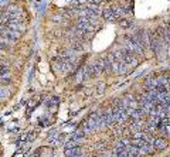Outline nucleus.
<instances>
[{"label": "nucleus", "instance_id": "f03ea898", "mask_svg": "<svg viewBox=\"0 0 170 157\" xmlns=\"http://www.w3.org/2000/svg\"><path fill=\"white\" fill-rule=\"evenodd\" d=\"M103 17H105L107 20H115V19H118V17L115 16V13H113L112 7H111V9H107V10L103 11Z\"/></svg>", "mask_w": 170, "mask_h": 157}, {"label": "nucleus", "instance_id": "f257e3e1", "mask_svg": "<svg viewBox=\"0 0 170 157\" xmlns=\"http://www.w3.org/2000/svg\"><path fill=\"white\" fill-rule=\"evenodd\" d=\"M153 146L156 147V149H159V150H162V149H164V147L167 146V143H166L164 139H155Z\"/></svg>", "mask_w": 170, "mask_h": 157}]
</instances>
